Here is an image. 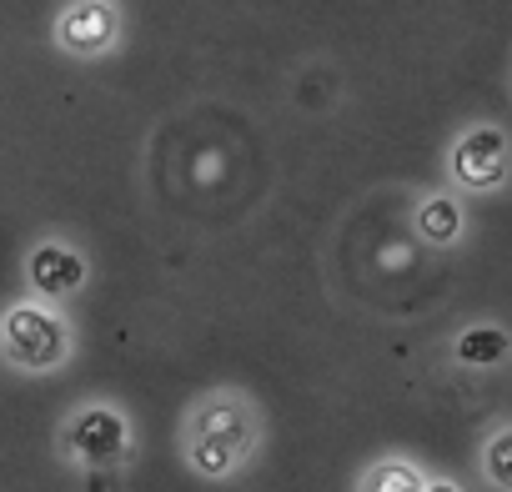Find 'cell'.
<instances>
[{
    "mask_svg": "<svg viewBox=\"0 0 512 492\" xmlns=\"http://www.w3.org/2000/svg\"><path fill=\"white\" fill-rule=\"evenodd\" d=\"M181 437H186L181 442L186 467L206 482H226L231 472H241V462L256 447V412L241 392H206L191 402Z\"/></svg>",
    "mask_w": 512,
    "mask_h": 492,
    "instance_id": "cell-1",
    "label": "cell"
},
{
    "mask_svg": "<svg viewBox=\"0 0 512 492\" xmlns=\"http://www.w3.org/2000/svg\"><path fill=\"white\" fill-rule=\"evenodd\" d=\"M71 347H76V332L61 307L26 297L0 317V357L16 372H56L71 362Z\"/></svg>",
    "mask_w": 512,
    "mask_h": 492,
    "instance_id": "cell-2",
    "label": "cell"
},
{
    "mask_svg": "<svg viewBox=\"0 0 512 492\" xmlns=\"http://www.w3.org/2000/svg\"><path fill=\"white\" fill-rule=\"evenodd\" d=\"M56 452L86 472H116L131 457V422L121 407L111 402H86L76 407L61 432H56Z\"/></svg>",
    "mask_w": 512,
    "mask_h": 492,
    "instance_id": "cell-3",
    "label": "cell"
},
{
    "mask_svg": "<svg viewBox=\"0 0 512 492\" xmlns=\"http://www.w3.org/2000/svg\"><path fill=\"white\" fill-rule=\"evenodd\" d=\"M507 171H512V146H507V131L492 126V121L467 126L447 151V176H452L457 191L492 196V191L507 186Z\"/></svg>",
    "mask_w": 512,
    "mask_h": 492,
    "instance_id": "cell-4",
    "label": "cell"
},
{
    "mask_svg": "<svg viewBox=\"0 0 512 492\" xmlns=\"http://www.w3.org/2000/svg\"><path fill=\"white\" fill-rule=\"evenodd\" d=\"M86 277H91V267H86V257L76 252L71 241H41V246H31V262H26V282H31V292H36V302H46V307H56V302H71L81 287H86Z\"/></svg>",
    "mask_w": 512,
    "mask_h": 492,
    "instance_id": "cell-5",
    "label": "cell"
},
{
    "mask_svg": "<svg viewBox=\"0 0 512 492\" xmlns=\"http://www.w3.org/2000/svg\"><path fill=\"white\" fill-rule=\"evenodd\" d=\"M56 46L66 56H101L116 46L121 36V11L106 6V0H76V6L56 11Z\"/></svg>",
    "mask_w": 512,
    "mask_h": 492,
    "instance_id": "cell-6",
    "label": "cell"
},
{
    "mask_svg": "<svg viewBox=\"0 0 512 492\" xmlns=\"http://www.w3.org/2000/svg\"><path fill=\"white\" fill-rule=\"evenodd\" d=\"M462 226H467L462 201L447 196V191H432V196H422V201L412 206V231H417L422 246H432V252H447V246H457V241H462Z\"/></svg>",
    "mask_w": 512,
    "mask_h": 492,
    "instance_id": "cell-7",
    "label": "cell"
},
{
    "mask_svg": "<svg viewBox=\"0 0 512 492\" xmlns=\"http://www.w3.org/2000/svg\"><path fill=\"white\" fill-rule=\"evenodd\" d=\"M507 357H512V337L492 322H477V327L457 332V342H452V362L467 372H497Z\"/></svg>",
    "mask_w": 512,
    "mask_h": 492,
    "instance_id": "cell-8",
    "label": "cell"
},
{
    "mask_svg": "<svg viewBox=\"0 0 512 492\" xmlns=\"http://www.w3.org/2000/svg\"><path fill=\"white\" fill-rule=\"evenodd\" d=\"M422 482H427V472L412 457H377L357 477V492H422Z\"/></svg>",
    "mask_w": 512,
    "mask_h": 492,
    "instance_id": "cell-9",
    "label": "cell"
},
{
    "mask_svg": "<svg viewBox=\"0 0 512 492\" xmlns=\"http://www.w3.org/2000/svg\"><path fill=\"white\" fill-rule=\"evenodd\" d=\"M482 472H487V482H492L497 492H507V487H512V427H497V432L487 437Z\"/></svg>",
    "mask_w": 512,
    "mask_h": 492,
    "instance_id": "cell-10",
    "label": "cell"
},
{
    "mask_svg": "<svg viewBox=\"0 0 512 492\" xmlns=\"http://www.w3.org/2000/svg\"><path fill=\"white\" fill-rule=\"evenodd\" d=\"M422 492H462V487H457V482H447V477H427V482H422Z\"/></svg>",
    "mask_w": 512,
    "mask_h": 492,
    "instance_id": "cell-11",
    "label": "cell"
}]
</instances>
